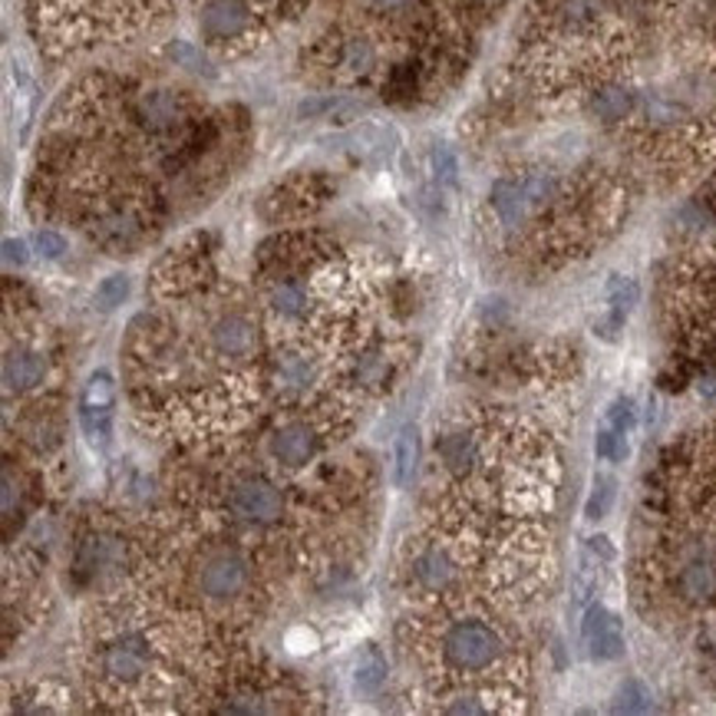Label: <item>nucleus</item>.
I'll return each instance as SVG.
<instances>
[{"label": "nucleus", "mask_w": 716, "mask_h": 716, "mask_svg": "<svg viewBox=\"0 0 716 716\" xmlns=\"http://www.w3.org/2000/svg\"><path fill=\"white\" fill-rule=\"evenodd\" d=\"M558 199V182L548 172H522L498 179L488 192L492 215L498 219L502 229L515 232L528 225L535 215H541L551 202Z\"/></svg>", "instance_id": "f257e3e1"}, {"label": "nucleus", "mask_w": 716, "mask_h": 716, "mask_svg": "<svg viewBox=\"0 0 716 716\" xmlns=\"http://www.w3.org/2000/svg\"><path fill=\"white\" fill-rule=\"evenodd\" d=\"M443 657L460 674H482L502 657V638L485 621H456L443 638Z\"/></svg>", "instance_id": "f03ea898"}, {"label": "nucleus", "mask_w": 716, "mask_h": 716, "mask_svg": "<svg viewBox=\"0 0 716 716\" xmlns=\"http://www.w3.org/2000/svg\"><path fill=\"white\" fill-rule=\"evenodd\" d=\"M261 13L251 0H206L199 10V30L212 46L248 43L261 30Z\"/></svg>", "instance_id": "7ed1b4c3"}, {"label": "nucleus", "mask_w": 716, "mask_h": 716, "mask_svg": "<svg viewBox=\"0 0 716 716\" xmlns=\"http://www.w3.org/2000/svg\"><path fill=\"white\" fill-rule=\"evenodd\" d=\"M149 664H152V647H149V638L143 631L113 634L99 647V657H96V667H99L103 681L119 684V687L139 684L149 674Z\"/></svg>", "instance_id": "20e7f679"}, {"label": "nucleus", "mask_w": 716, "mask_h": 716, "mask_svg": "<svg viewBox=\"0 0 716 716\" xmlns=\"http://www.w3.org/2000/svg\"><path fill=\"white\" fill-rule=\"evenodd\" d=\"M116 420V380L109 370H93L80 393V427L90 446L106 450Z\"/></svg>", "instance_id": "39448f33"}, {"label": "nucleus", "mask_w": 716, "mask_h": 716, "mask_svg": "<svg viewBox=\"0 0 716 716\" xmlns=\"http://www.w3.org/2000/svg\"><path fill=\"white\" fill-rule=\"evenodd\" d=\"M244 585H248V558L235 548L209 555L199 568V591L212 601L235 598L244 591Z\"/></svg>", "instance_id": "423d86ee"}, {"label": "nucleus", "mask_w": 716, "mask_h": 716, "mask_svg": "<svg viewBox=\"0 0 716 716\" xmlns=\"http://www.w3.org/2000/svg\"><path fill=\"white\" fill-rule=\"evenodd\" d=\"M377 66V46L364 33H337L327 53V73L340 83H357Z\"/></svg>", "instance_id": "0eeeda50"}, {"label": "nucleus", "mask_w": 716, "mask_h": 716, "mask_svg": "<svg viewBox=\"0 0 716 716\" xmlns=\"http://www.w3.org/2000/svg\"><path fill=\"white\" fill-rule=\"evenodd\" d=\"M229 508L239 515L241 522L271 525V522L281 518L284 498L277 492V485H271L267 478H241V482H235L232 495H229Z\"/></svg>", "instance_id": "6e6552de"}, {"label": "nucleus", "mask_w": 716, "mask_h": 716, "mask_svg": "<svg viewBox=\"0 0 716 716\" xmlns=\"http://www.w3.org/2000/svg\"><path fill=\"white\" fill-rule=\"evenodd\" d=\"M581 641L588 647V657L591 661H618L624 657V628H621V618L614 611H608L604 604H591L585 611V621H581Z\"/></svg>", "instance_id": "1a4fd4ad"}, {"label": "nucleus", "mask_w": 716, "mask_h": 716, "mask_svg": "<svg viewBox=\"0 0 716 716\" xmlns=\"http://www.w3.org/2000/svg\"><path fill=\"white\" fill-rule=\"evenodd\" d=\"M314 453H317V430L304 420H291V423L277 427L271 436V456L287 470L307 466L314 460Z\"/></svg>", "instance_id": "9d476101"}, {"label": "nucleus", "mask_w": 716, "mask_h": 716, "mask_svg": "<svg viewBox=\"0 0 716 716\" xmlns=\"http://www.w3.org/2000/svg\"><path fill=\"white\" fill-rule=\"evenodd\" d=\"M608 13V0H551V23L558 33L581 36L594 30Z\"/></svg>", "instance_id": "9b49d317"}, {"label": "nucleus", "mask_w": 716, "mask_h": 716, "mask_svg": "<svg viewBox=\"0 0 716 716\" xmlns=\"http://www.w3.org/2000/svg\"><path fill=\"white\" fill-rule=\"evenodd\" d=\"M254 344H257V334H254V324L241 314H225L219 317V324L212 327V347L219 357H229V360H244L254 354Z\"/></svg>", "instance_id": "f8f14e48"}, {"label": "nucleus", "mask_w": 716, "mask_h": 716, "mask_svg": "<svg viewBox=\"0 0 716 716\" xmlns=\"http://www.w3.org/2000/svg\"><path fill=\"white\" fill-rule=\"evenodd\" d=\"M413 578H417V585L423 591L440 594V591H446L453 585L456 565H453V558L443 548H427V551H420L413 558Z\"/></svg>", "instance_id": "ddd939ff"}, {"label": "nucleus", "mask_w": 716, "mask_h": 716, "mask_svg": "<svg viewBox=\"0 0 716 716\" xmlns=\"http://www.w3.org/2000/svg\"><path fill=\"white\" fill-rule=\"evenodd\" d=\"M46 377V360L33 350H10L3 357V383L7 390L13 393H23V390H33L40 387Z\"/></svg>", "instance_id": "4468645a"}, {"label": "nucleus", "mask_w": 716, "mask_h": 716, "mask_svg": "<svg viewBox=\"0 0 716 716\" xmlns=\"http://www.w3.org/2000/svg\"><path fill=\"white\" fill-rule=\"evenodd\" d=\"M634 106H638V96L624 83H604L591 93V113L601 123H621L634 113Z\"/></svg>", "instance_id": "2eb2a0df"}, {"label": "nucleus", "mask_w": 716, "mask_h": 716, "mask_svg": "<svg viewBox=\"0 0 716 716\" xmlns=\"http://www.w3.org/2000/svg\"><path fill=\"white\" fill-rule=\"evenodd\" d=\"M681 594L691 601V604H707L714 601L716 594V568L710 561H691L684 571H681Z\"/></svg>", "instance_id": "dca6fc26"}, {"label": "nucleus", "mask_w": 716, "mask_h": 716, "mask_svg": "<svg viewBox=\"0 0 716 716\" xmlns=\"http://www.w3.org/2000/svg\"><path fill=\"white\" fill-rule=\"evenodd\" d=\"M393 460H397L393 463V478H397L400 488H407L417 476V470H420V433H417V427L400 430L397 446H393Z\"/></svg>", "instance_id": "f3484780"}, {"label": "nucleus", "mask_w": 716, "mask_h": 716, "mask_svg": "<svg viewBox=\"0 0 716 716\" xmlns=\"http://www.w3.org/2000/svg\"><path fill=\"white\" fill-rule=\"evenodd\" d=\"M314 380V367L304 354H281L274 360V383L281 390H304Z\"/></svg>", "instance_id": "a211bd4d"}, {"label": "nucleus", "mask_w": 716, "mask_h": 716, "mask_svg": "<svg viewBox=\"0 0 716 716\" xmlns=\"http://www.w3.org/2000/svg\"><path fill=\"white\" fill-rule=\"evenodd\" d=\"M440 456H443V463H446L453 473L473 470V463H476L478 456L476 436H473V433H450V436H443V440H440Z\"/></svg>", "instance_id": "6ab92c4d"}, {"label": "nucleus", "mask_w": 716, "mask_h": 716, "mask_svg": "<svg viewBox=\"0 0 716 716\" xmlns=\"http://www.w3.org/2000/svg\"><path fill=\"white\" fill-rule=\"evenodd\" d=\"M387 661L380 657V651H367L364 661L357 664V677H354V687L360 697H377L383 687H387Z\"/></svg>", "instance_id": "aec40b11"}, {"label": "nucleus", "mask_w": 716, "mask_h": 716, "mask_svg": "<svg viewBox=\"0 0 716 716\" xmlns=\"http://www.w3.org/2000/svg\"><path fill=\"white\" fill-rule=\"evenodd\" d=\"M271 310L281 317H294L301 310H307V287L301 281H281L271 291Z\"/></svg>", "instance_id": "412c9836"}, {"label": "nucleus", "mask_w": 716, "mask_h": 716, "mask_svg": "<svg viewBox=\"0 0 716 716\" xmlns=\"http://www.w3.org/2000/svg\"><path fill=\"white\" fill-rule=\"evenodd\" d=\"M618 714H651L654 710V697L651 691L641 684V681H624L614 694V704H611Z\"/></svg>", "instance_id": "4be33fe9"}, {"label": "nucleus", "mask_w": 716, "mask_h": 716, "mask_svg": "<svg viewBox=\"0 0 716 716\" xmlns=\"http://www.w3.org/2000/svg\"><path fill=\"white\" fill-rule=\"evenodd\" d=\"M638 297H641V287H638V281H631V277H621V274H614V277L608 281V310H611V314H618V317H628V314L634 310Z\"/></svg>", "instance_id": "5701e85b"}, {"label": "nucleus", "mask_w": 716, "mask_h": 716, "mask_svg": "<svg viewBox=\"0 0 716 716\" xmlns=\"http://www.w3.org/2000/svg\"><path fill=\"white\" fill-rule=\"evenodd\" d=\"M594 453H598V460H604V463H624L628 453H631L628 433H621V430H614V427L604 423V427L598 430V436H594Z\"/></svg>", "instance_id": "b1692460"}, {"label": "nucleus", "mask_w": 716, "mask_h": 716, "mask_svg": "<svg viewBox=\"0 0 716 716\" xmlns=\"http://www.w3.org/2000/svg\"><path fill=\"white\" fill-rule=\"evenodd\" d=\"M614 495H618V482L611 476H598L594 478L591 495H588V502H585V515H588L591 522L604 518V515L611 512V505H614Z\"/></svg>", "instance_id": "393cba45"}, {"label": "nucleus", "mask_w": 716, "mask_h": 716, "mask_svg": "<svg viewBox=\"0 0 716 716\" xmlns=\"http://www.w3.org/2000/svg\"><path fill=\"white\" fill-rule=\"evenodd\" d=\"M433 176H436V182L446 186V189H456V186H460V159H456V152H453L450 146H443V143L433 146Z\"/></svg>", "instance_id": "a878e982"}, {"label": "nucleus", "mask_w": 716, "mask_h": 716, "mask_svg": "<svg viewBox=\"0 0 716 716\" xmlns=\"http://www.w3.org/2000/svg\"><path fill=\"white\" fill-rule=\"evenodd\" d=\"M126 297H129V277H126V274H109V277L99 281V287H96V304H99L103 310H116Z\"/></svg>", "instance_id": "bb28decb"}, {"label": "nucleus", "mask_w": 716, "mask_h": 716, "mask_svg": "<svg viewBox=\"0 0 716 716\" xmlns=\"http://www.w3.org/2000/svg\"><path fill=\"white\" fill-rule=\"evenodd\" d=\"M604 423L631 436L634 427H638V407H634V400L631 397H614L611 407H608V413H604Z\"/></svg>", "instance_id": "cd10ccee"}, {"label": "nucleus", "mask_w": 716, "mask_h": 716, "mask_svg": "<svg viewBox=\"0 0 716 716\" xmlns=\"http://www.w3.org/2000/svg\"><path fill=\"white\" fill-rule=\"evenodd\" d=\"M33 248H36L40 257L56 261V257H63V251H66V239L56 235V232H50V229H40V232L33 235Z\"/></svg>", "instance_id": "c85d7f7f"}, {"label": "nucleus", "mask_w": 716, "mask_h": 716, "mask_svg": "<svg viewBox=\"0 0 716 716\" xmlns=\"http://www.w3.org/2000/svg\"><path fill=\"white\" fill-rule=\"evenodd\" d=\"M172 56H176V63H182L186 70H192V73H209V76H212L209 60H206L192 43H176V46H172Z\"/></svg>", "instance_id": "c756f323"}, {"label": "nucleus", "mask_w": 716, "mask_h": 716, "mask_svg": "<svg viewBox=\"0 0 716 716\" xmlns=\"http://www.w3.org/2000/svg\"><path fill=\"white\" fill-rule=\"evenodd\" d=\"M585 551H588L591 558H598L601 565H604V561H614V545H611V538H604V535H594V538H588Z\"/></svg>", "instance_id": "7c9ffc66"}, {"label": "nucleus", "mask_w": 716, "mask_h": 716, "mask_svg": "<svg viewBox=\"0 0 716 716\" xmlns=\"http://www.w3.org/2000/svg\"><path fill=\"white\" fill-rule=\"evenodd\" d=\"M3 261H7V267H23L27 264V244L20 239H7L3 241Z\"/></svg>", "instance_id": "2f4dec72"}, {"label": "nucleus", "mask_w": 716, "mask_h": 716, "mask_svg": "<svg viewBox=\"0 0 716 716\" xmlns=\"http://www.w3.org/2000/svg\"><path fill=\"white\" fill-rule=\"evenodd\" d=\"M370 7L377 13H407L410 7H417V0H370Z\"/></svg>", "instance_id": "473e14b6"}, {"label": "nucleus", "mask_w": 716, "mask_h": 716, "mask_svg": "<svg viewBox=\"0 0 716 716\" xmlns=\"http://www.w3.org/2000/svg\"><path fill=\"white\" fill-rule=\"evenodd\" d=\"M446 710L450 714H485V707L478 704V697H463L460 704H450Z\"/></svg>", "instance_id": "72a5a7b5"}, {"label": "nucleus", "mask_w": 716, "mask_h": 716, "mask_svg": "<svg viewBox=\"0 0 716 716\" xmlns=\"http://www.w3.org/2000/svg\"><path fill=\"white\" fill-rule=\"evenodd\" d=\"M714 7H716V0H714Z\"/></svg>", "instance_id": "f704fd0d"}]
</instances>
